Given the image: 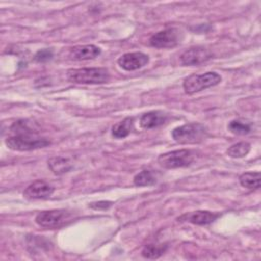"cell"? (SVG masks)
I'll return each mask as SVG.
<instances>
[{"mask_svg": "<svg viewBox=\"0 0 261 261\" xmlns=\"http://www.w3.org/2000/svg\"><path fill=\"white\" fill-rule=\"evenodd\" d=\"M10 132L11 135L6 138L5 145L14 151H31L51 144L46 138L38 136L25 120L15 121L11 125Z\"/></svg>", "mask_w": 261, "mask_h": 261, "instance_id": "obj_1", "label": "cell"}, {"mask_svg": "<svg viewBox=\"0 0 261 261\" xmlns=\"http://www.w3.org/2000/svg\"><path fill=\"white\" fill-rule=\"evenodd\" d=\"M66 75L69 82L85 85L104 84L107 83L110 77L108 69L104 67L71 68L67 70Z\"/></svg>", "mask_w": 261, "mask_h": 261, "instance_id": "obj_2", "label": "cell"}, {"mask_svg": "<svg viewBox=\"0 0 261 261\" xmlns=\"http://www.w3.org/2000/svg\"><path fill=\"white\" fill-rule=\"evenodd\" d=\"M171 136L179 144H195L205 140L208 136V130L204 124L192 122L175 127Z\"/></svg>", "mask_w": 261, "mask_h": 261, "instance_id": "obj_3", "label": "cell"}, {"mask_svg": "<svg viewBox=\"0 0 261 261\" xmlns=\"http://www.w3.org/2000/svg\"><path fill=\"white\" fill-rule=\"evenodd\" d=\"M221 82V76L214 72L208 71L203 74H191L185 79L182 87L187 94H195L202 90L214 87Z\"/></svg>", "mask_w": 261, "mask_h": 261, "instance_id": "obj_4", "label": "cell"}, {"mask_svg": "<svg viewBox=\"0 0 261 261\" xmlns=\"http://www.w3.org/2000/svg\"><path fill=\"white\" fill-rule=\"evenodd\" d=\"M195 160V153L192 150L180 149L161 154L158 157V163L161 167L166 169H173L186 167Z\"/></svg>", "mask_w": 261, "mask_h": 261, "instance_id": "obj_5", "label": "cell"}, {"mask_svg": "<svg viewBox=\"0 0 261 261\" xmlns=\"http://www.w3.org/2000/svg\"><path fill=\"white\" fill-rule=\"evenodd\" d=\"M72 213L65 210H47L37 214L35 220L37 224L46 228H59L72 221Z\"/></svg>", "mask_w": 261, "mask_h": 261, "instance_id": "obj_6", "label": "cell"}, {"mask_svg": "<svg viewBox=\"0 0 261 261\" xmlns=\"http://www.w3.org/2000/svg\"><path fill=\"white\" fill-rule=\"evenodd\" d=\"M181 32L175 28H168L154 34L150 38V45L155 48H172L181 40Z\"/></svg>", "mask_w": 261, "mask_h": 261, "instance_id": "obj_7", "label": "cell"}, {"mask_svg": "<svg viewBox=\"0 0 261 261\" xmlns=\"http://www.w3.org/2000/svg\"><path fill=\"white\" fill-rule=\"evenodd\" d=\"M117 62L121 68L132 71L145 66L149 62V57L142 52H129L121 55Z\"/></svg>", "mask_w": 261, "mask_h": 261, "instance_id": "obj_8", "label": "cell"}, {"mask_svg": "<svg viewBox=\"0 0 261 261\" xmlns=\"http://www.w3.org/2000/svg\"><path fill=\"white\" fill-rule=\"evenodd\" d=\"M54 192V188L44 180H36L31 184L24 191L23 197L29 200L46 199Z\"/></svg>", "mask_w": 261, "mask_h": 261, "instance_id": "obj_9", "label": "cell"}, {"mask_svg": "<svg viewBox=\"0 0 261 261\" xmlns=\"http://www.w3.org/2000/svg\"><path fill=\"white\" fill-rule=\"evenodd\" d=\"M211 57L210 52L203 47H194L186 50L181 56L180 61L184 65H199L207 61Z\"/></svg>", "mask_w": 261, "mask_h": 261, "instance_id": "obj_10", "label": "cell"}, {"mask_svg": "<svg viewBox=\"0 0 261 261\" xmlns=\"http://www.w3.org/2000/svg\"><path fill=\"white\" fill-rule=\"evenodd\" d=\"M220 216L219 213L215 212H210L207 210H198L189 214H185L178 219L180 220H186L189 221L193 224L197 225H206L212 223L214 220H216Z\"/></svg>", "mask_w": 261, "mask_h": 261, "instance_id": "obj_11", "label": "cell"}, {"mask_svg": "<svg viewBox=\"0 0 261 261\" xmlns=\"http://www.w3.org/2000/svg\"><path fill=\"white\" fill-rule=\"evenodd\" d=\"M101 49L95 45H80L70 48L69 56L74 60L93 59L100 55Z\"/></svg>", "mask_w": 261, "mask_h": 261, "instance_id": "obj_12", "label": "cell"}, {"mask_svg": "<svg viewBox=\"0 0 261 261\" xmlns=\"http://www.w3.org/2000/svg\"><path fill=\"white\" fill-rule=\"evenodd\" d=\"M167 120V115L162 111H149L140 118V124L143 128L150 129L162 125Z\"/></svg>", "mask_w": 261, "mask_h": 261, "instance_id": "obj_13", "label": "cell"}, {"mask_svg": "<svg viewBox=\"0 0 261 261\" xmlns=\"http://www.w3.org/2000/svg\"><path fill=\"white\" fill-rule=\"evenodd\" d=\"M48 167L54 174L61 175L68 172L72 168V164L68 158L57 156L48 160Z\"/></svg>", "mask_w": 261, "mask_h": 261, "instance_id": "obj_14", "label": "cell"}, {"mask_svg": "<svg viewBox=\"0 0 261 261\" xmlns=\"http://www.w3.org/2000/svg\"><path fill=\"white\" fill-rule=\"evenodd\" d=\"M134 119L132 117H126L123 120L115 123L112 126L111 134L116 139H123L127 137L132 130Z\"/></svg>", "mask_w": 261, "mask_h": 261, "instance_id": "obj_15", "label": "cell"}, {"mask_svg": "<svg viewBox=\"0 0 261 261\" xmlns=\"http://www.w3.org/2000/svg\"><path fill=\"white\" fill-rule=\"evenodd\" d=\"M260 173L248 171L240 175L239 180L242 187L247 188L249 190H257L260 188Z\"/></svg>", "mask_w": 261, "mask_h": 261, "instance_id": "obj_16", "label": "cell"}, {"mask_svg": "<svg viewBox=\"0 0 261 261\" xmlns=\"http://www.w3.org/2000/svg\"><path fill=\"white\" fill-rule=\"evenodd\" d=\"M156 182V176L152 170H142L134 177V185L137 187L151 186Z\"/></svg>", "mask_w": 261, "mask_h": 261, "instance_id": "obj_17", "label": "cell"}, {"mask_svg": "<svg viewBox=\"0 0 261 261\" xmlns=\"http://www.w3.org/2000/svg\"><path fill=\"white\" fill-rule=\"evenodd\" d=\"M251 149V145L247 142H240L233 144L226 150V154L232 158H241L246 156Z\"/></svg>", "mask_w": 261, "mask_h": 261, "instance_id": "obj_18", "label": "cell"}, {"mask_svg": "<svg viewBox=\"0 0 261 261\" xmlns=\"http://www.w3.org/2000/svg\"><path fill=\"white\" fill-rule=\"evenodd\" d=\"M166 249H167L166 245L149 244L143 249L142 256L147 259H157L166 251Z\"/></svg>", "mask_w": 261, "mask_h": 261, "instance_id": "obj_19", "label": "cell"}, {"mask_svg": "<svg viewBox=\"0 0 261 261\" xmlns=\"http://www.w3.org/2000/svg\"><path fill=\"white\" fill-rule=\"evenodd\" d=\"M228 129L234 135H246L249 134L251 130V127L248 123L241 122L240 120H231L228 124Z\"/></svg>", "mask_w": 261, "mask_h": 261, "instance_id": "obj_20", "label": "cell"}, {"mask_svg": "<svg viewBox=\"0 0 261 261\" xmlns=\"http://www.w3.org/2000/svg\"><path fill=\"white\" fill-rule=\"evenodd\" d=\"M53 57V52L51 49H42L39 50L36 54H35V60L38 62H46L48 60H50Z\"/></svg>", "mask_w": 261, "mask_h": 261, "instance_id": "obj_21", "label": "cell"}, {"mask_svg": "<svg viewBox=\"0 0 261 261\" xmlns=\"http://www.w3.org/2000/svg\"><path fill=\"white\" fill-rule=\"evenodd\" d=\"M111 202L109 201H99V202H94V203H91L89 206L93 209H96V210H99V209H107L111 206Z\"/></svg>", "mask_w": 261, "mask_h": 261, "instance_id": "obj_22", "label": "cell"}]
</instances>
